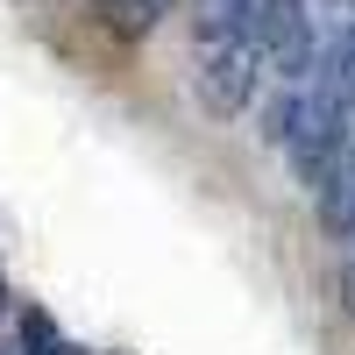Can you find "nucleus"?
<instances>
[{"instance_id": "1", "label": "nucleus", "mask_w": 355, "mask_h": 355, "mask_svg": "<svg viewBox=\"0 0 355 355\" xmlns=\"http://www.w3.org/2000/svg\"><path fill=\"white\" fill-rule=\"evenodd\" d=\"M256 64H263V43L256 36H234V43H199V100L214 114H242L256 93Z\"/></svg>"}, {"instance_id": "2", "label": "nucleus", "mask_w": 355, "mask_h": 355, "mask_svg": "<svg viewBox=\"0 0 355 355\" xmlns=\"http://www.w3.org/2000/svg\"><path fill=\"white\" fill-rule=\"evenodd\" d=\"M192 28H199V43L256 36V28H263V0H192ZM256 43H263V36H256Z\"/></svg>"}, {"instance_id": "3", "label": "nucleus", "mask_w": 355, "mask_h": 355, "mask_svg": "<svg viewBox=\"0 0 355 355\" xmlns=\"http://www.w3.org/2000/svg\"><path fill=\"white\" fill-rule=\"evenodd\" d=\"M327 192H334V220L348 227V242H355V171H348V178H334Z\"/></svg>"}, {"instance_id": "4", "label": "nucleus", "mask_w": 355, "mask_h": 355, "mask_svg": "<svg viewBox=\"0 0 355 355\" xmlns=\"http://www.w3.org/2000/svg\"><path fill=\"white\" fill-rule=\"evenodd\" d=\"M348 313H355V263H348Z\"/></svg>"}, {"instance_id": "5", "label": "nucleus", "mask_w": 355, "mask_h": 355, "mask_svg": "<svg viewBox=\"0 0 355 355\" xmlns=\"http://www.w3.org/2000/svg\"><path fill=\"white\" fill-rule=\"evenodd\" d=\"M327 8H341V0H327Z\"/></svg>"}, {"instance_id": "6", "label": "nucleus", "mask_w": 355, "mask_h": 355, "mask_svg": "<svg viewBox=\"0 0 355 355\" xmlns=\"http://www.w3.org/2000/svg\"><path fill=\"white\" fill-rule=\"evenodd\" d=\"M0 299H8V291H0Z\"/></svg>"}]
</instances>
